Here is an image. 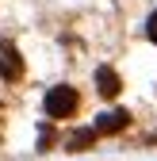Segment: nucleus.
<instances>
[{"instance_id": "1", "label": "nucleus", "mask_w": 157, "mask_h": 161, "mask_svg": "<svg viewBox=\"0 0 157 161\" xmlns=\"http://www.w3.org/2000/svg\"><path fill=\"white\" fill-rule=\"evenodd\" d=\"M46 115L50 119H69V115H77V108H81V96H77L69 85H57V88H50L46 92Z\"/></svg>"}, {"instance_id": "2", "label": "nucleus", "mask_w": 157, "mask_h": 161, "mask_svg": "<svg viewBox=\"0 0 157 161\" xmlns=\"http://www.w3.org/2000/svg\"><path fill=\"white\" fill-rule=\"evenodd\" d=\"M0 77L4 80H19L23 77V58L12 42H0Z\"/></svg>"}, {"instance_id": "3", "label": "nucleus", "mask_w": 157, "mask_h": 161, "mask_svg": "<svg viewBox=\"0 0 157 161\" xmlns=\"http://www.w3.org/2000/svg\"><path fill=\"white\" fill-rule=\"evenodd\" d=\"M127 123H130V115L119 111V108H111V111H104L100 119H96V134H119Z\"/></svg>"}, {"instance_id": "4", "label": "nucleus", "mask_w": 157, "mask_h": 161, "mask_svg": "<svg viewBox=\"0 0 157 161\" xmlns=\"http://www.w3.org/2000/svg\"><path fill=\"white\" fill-rule=\"evenodd\" d=\"M96 88H100V96H119V88H123V80H119V73H115V69H96Z\"/></svg>"}, {"instance_id": "5", "label": "nucleus", "mask_w": 157, "mask_h": 161, "mask_svg": "<svg viewBox=\"0 0 157 161\" xmlns=\"http://www.w3.org/2000/svg\"><path fill=\"white\" fill-rule=\"evenodd\" d=\"M96 142V127H88V130H77L73 138H69V150H88Z\"/></svg>"}, {"instance_id": "6", "label": "nucleus", "mask_w": 157, "mask_h": 161, "mask_svg": "<svg viewBox=\"0 0 157 161\" xmlns=\"http://www.w3.org/2000/svg\"><path fill=\"white\" fill-rule=\"evenodd\" d=\"M146 35H149V38H153V42H157V12H153V15H149V23H146Z\"/></svg>"}]
</instances>
